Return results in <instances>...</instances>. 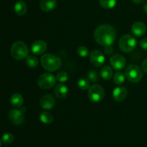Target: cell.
Wrapping results in <instances>:
<instances>
[{
    "label": "cell",
    "mask_w": 147,
    "mask_h": 147,
    "mask_svg": "<svg viewBox=\"0 0 147 147\" xmlns=\"http://www.w3.org/2000/svg\"><path fill=\"white\" fill-rule=\"evenodd\" d=\"M14 12L19 16H22L26 14L27 10V5L23 1H17L14 7Z\"/></svg>",
    "instance_id": "e0dca14e"
},
{
    "label": "cell",
    "mask_w": 147,
    "mask_h": 147,
    "mask_svg": "<svg viewBox=\"0 0 147 147\" xmlns=\"http://www.w3.org/2000/svg\"><path fill=\"white\" fill-rule=\"evenodd\" d=\"M68 94V88L65 85L57 84L55 88V95L57 98L63 99L67 97Z\"/></svg>",
    "instance_id": "2e32d148"
},
{
    "label": "cell",
    "mask_w": 147,
    "mask_h": 147,
    "mask_svg": "<svg viewBox=\"0 0 147 147\" xmlns=\"http://www.w3.org/2000/svg\"><path fill=\"white\" fill-rule=\"evenodd\" d=\"M105 52H106V53L109 55L111 54L112 52H113V48H112L111 45L106 46V47H105Z\"/></svg>",
    "instance_id": "4dcf8cb0"
},
{
    "label": "cell",
    "mask_w": 147,
    "mask_h": 147,
    "mask_svg": "<svg viewBox=\"0 0 147 147\" xmlns=\"http://www.w3.org/2000/svg\"><path fill=\"white\" fill-rule=\"evenodd\" d=\"M136 40L131 34H124L121 37L119 42L121 50L126 53H131L132 50H134V49L136 47Z\"/></svg>",
    "instance_id": "277c9868"
},
{
    "label": "cell",
    "mask_w": 147,
    "mask_h": 147,
    "mask_svg": "<svg viewBox=\"0 0 147 147\" xmlns=\"http://www.w3.org/2000/svg\"><path fill=\"white\" fill-rule=\"evenodd\" d=\"M10 103H11V106L16 109H19L21 107L24 103V99L23 97L19 93H14L11 96L10 98Z\"/></svg>",
    "instance_id": "ac0fdd59"
},
{
    "label": "cell",
    "mask_w": 147,
    "mask_h": 147,
    "mask_svg": "<svg viewBox=\"0 0 147 147\" xmlns=\"http://www.w3.org/2000/svg\"><path fill=\"white\" fill-rule=\"evenodd\" d=\"M88 96L89 100L93 103H100L104 98V89L99 85H93L88 88Z\"/></svg>",
    "instance_id": "5b68a950"
},
{
    "label": "cell",
    "mask_w": 147,
    "mask_h": 147,
    "mask_svg": "<svg viewBox=\"0 0 147 147\" xmlns=\"http://www.w3.org/2000/svg\"><path fill=\"white\" fill-rule=\"evenodd\" d=\"M40 119L43 123L50 124L53 122V116L50 113L47 111H42L40 115Z\"/></svg>",
    "instance_id": "ffe728a7"
},
{
    "label": "cell",
    "mask_w": 147,
    "mask_h": 147,
    "mask_svg": "<svg viewBox=\"0 0 147 147\" xmlns=\"http://www.w3.org/2000/svg\"><path fill=\"white\" fill-rule=\"evenodd\" d=\"M14 140V136L11 133H7L4 134L2 136H1V142L6 145L10 144L12 143Z\"/></svg>",
    "instance_id": "cb8c5ba5"
},
{
    "label": "cell",
    "mask_w": 147,
    "mask_h": 147,
    "mask_svg": "<svg viewBox=\"0 0 147 147\" xmlns=\"http://www.w3.org/2000/svg\"><path fill=\"white\" fill-rule=\"evenodd\" d=\"M116 38V29L110 24L98 26L94 32V39L96 42L104 47L111 46Z\"/></svg>",
    "instance_id": "6da1fadb"
},
{
    "label": "cell",
    "mask_w": 147,
    "mask_h": 147,
    "mask_svg": "<svg viewBox=\"0 0 147 147\" xmlns=\"http://www.w3.org/2000/svg\"><path fill=\"white\" fill-rule=\"evenodd\" d=\"M56 83V78L51 73H43L37 80L39 87L42 89H50Z\"/></svg>",
    "instance_id": "52a82bcc"
},
{
    "label": "cell",
    "mask_w": 147,
    "mask_h": 147,
    "mask_svg": "<svg viewBox=\"0 0 147 147\" xmlns=\"http://www.w3.org/2000/svg\"><path fill=\"white\" fill-rule=\"evenodd\" d=\"M111 65L114 70H123L126 64V59L122 55L119 54L114 55L110 59Z\"/></svg>",
    "instance_id": "30bf717a"
},
{
    "label": "cell",
    "mask_w": 147,
    "mask_h": 147,
    "mask_svg": "<svg viewBox=\"0 0 147 147\" xmlns=\"http://www.w3.org/2000/svg\"><path fill=\"white\" fill-rule=\"evenodd\" d=\"M146 27L142 22H136L131 26V32L136 37H142L146 33Z\"/></svg>",
    "instance_id": "5bb4252c"
},
{
    "label": "cell",
    "mask_w": 147,
    "mask_h": 147,
    "mask_svg": "<svg viewBox=\"0 0 147 147\" xmlns=\"http://www.w3.org/2000/svg\"><path fill=\"white\" fill-rule=\"evenodd\" d=\"M8 118L9 121L15 126H20L24 121V113L20 110L13 109L9 112Z\"/></svg>",
    "instance_id": "ba28073f"
},
{
    "label": "cell",
    "mask_w": 147,
    "mask_h": 147,
    "mask_svg": "<svg viewBox=\"0 0 147 147\" xmlns=\"http://www.w3.org/2000/svg\"><path fill=\"white\" fill-rule=\"evenodd\" d=\"M26 65L30 68H34L38 65V60L35 56L30 55L26 57Z\"/></svg>",
    "instance_id": "44dd1931"
},
{
    "label": "cell",
    "mask_w": 147,
    "mask_h": 147,
    "mask_svg": "<svg viewBox=\"0 0 147 147\" xmlns=\"http://www.w3.org/2000/svg\"><path fill=\"white\" fill-rule=\"evenodd\" d=\"M56 80L60 83H64L66 82L68 79V74L65 71H61L58 73L56 76Z\"/></svg>",
    "instance_id": "4316f807"
},
{
    "label": "cell",
    "mask_w": 147,
    "mask_h": 147,
    "mask_svg": "<svg viewBox=\"0 0 147 147\" xmlns=\"http://www.w3.org/2000/svg\"><path fill=\"white\" fill-rule=\"evenodd\" d=\"M77 53L79 56L82 57H87L89 55V50L85 46H80L77 50Z\"/></svg>",
    "instance_id": "83f0119b"
},
{
    "label": "cell",
    "mask_w": 147,
    "mask_h": 147,
    "mask_svg": "<svg viewBox=\"0 0 147 147\" xmlns=\"http://www.w3.org/2000/svg\"><path fill=\"white\" fill-rule=\"evenodd\" d=\"M100 76L105 80H109L113 76V70L109 66H104L100 70Z\"/></svg>",
    "instance_id": "d6986e66"
},
{
    "label": "cell",
    "mask_w": 147,
    "mask_h": 147,
    "mask_svg": "<svg viewBox=\"0 0 147 147\" xmlns=\"http://www.w3.org/2000/svg\"><path fill=\"white\" fill-rule=\"evenodd\" d=\"M125 76L129 82L133 83H139L142 79V71L140 67L136 65H131L126 69Z\"/></svg>",
    "instance_id": "8992f818"
},
{
    "label": "cell",
    "mask_w": 147,
    "mask_h": 147,
    "mask_svg": "<svg viewBox=\"0 0 147 147\" xmlns=\"http://www.w3.org/2000/svg\"><path fill=\"white\" fill-rule=\"evenodd\" d=\"M125 81V76L123 73L121 72H117L115 73L113 76V82L116 85H121L124 83Z\"/></svg>",
    "instance_id": "d4e9b609"
},
{
    "label": "cell",
    "mask_w": 147,
    "mask_h": 147,
    "mask_svg": "<svg viewBox=\"0 0 147 147\" xmlns=\"http://www.w3.org/2000/svg\"><path fill=\"white\" fill-rule=\"evenodd\" d=\"M144 12L147 14V1L144 4Z\"/></svg>",
    "instance_id": "d6a6232c"
},
{
    "label": "cell",
    "mask_w": 147,
    "mask_h": 147,
    "mask_svg": "<svg viewBox=\"0 0 147 147\" xmlns=\"http://www.w3.org/2000/svg\"><path fill=\"white\" fill-rule=\"evenodd\" d=\"M140 46L142 49L147 50V38L142 39L140 41Z\"/></svg>",
    "instance_id": "f1b7e54d"
},
{
    "label": "cell",
    "mask_w": 147,
    "mask_h": 147,
    "mask_svg": "<svg viewBox=\"0 0 147 147\" xmlns=\"http://www.w3.org/2000/svg\"><path fill=\"white\" fill-rule=\"evenodd\" d=\"M131 1L134 3H135V4H142V3H143L146 0H131Z\"/></svg>",
    "instance_id": "1f68e13d"
},
{
    "label": "cell",
    "mask_w": 147,
    "mask_h": 147,
    "mask_svg": "<svg viewBox=\"0 0 147 147\" xmlns=\"http://www.w3.org/2000/svg\"><path fill=\"white\" fill-rule=\"evenodd\" d=\"M105 56L101 51L98 50H95L90 54V61L95 67H100L105 63Z\"/></svg>",
    "instance_id": "9c48e42d"
},
{
    "label": "cell",
    "mask_w": 147,
    "mask_h": 147,
    "mask_svg": "<svg viewBox=\"0 0 147 147\" xmlns=\"http://www.w3.org/2000/svg\"><path fill=\"white\" fill-rule=\"evenodd\" d=\"M116 0H100V4L104 9H112L116 6Z\"/></svg>",
    "instance_id": "603a6c76"
},
{
    "label": "cell",
    "mask_w": 147,
    "mask_h": 147,
    "mask_svg": "<svg viewBox=\"0 0 147 147\" xmlns=\"http://www.w3.org/2000/svg\"><path fill=\"white\" fill-rule=\"evenodd\" d=\"M1 146V140H0V147Z\"/></svg>",
    "instance_id": "836d02e7"
},
{
    "label": "cell",
    "mask_w": 147,
    "mask_h": 147,
    "mask_svg": "<svg viewBox=\"0 0 147 147\" xmlns=\"http://www.w3.org/2000/svg\"><path fill=\"white\" fill-rule=\"evenodd\" d=\"M47 43L43 40H37L34 42L31 47L32 53L36 55H42L47 50Z\"/></svg>",
    "instance_id": "7c38bea8"
},
{
    "label": "cell",
    "mask_w": 147,
    "mask_h": 147,
    "mask_svg": "<svg viewBox=\"0 0 147 147\" xmlns=\"http://www.w3.org/2000/svg\"><path fill=\"white\" fill-rule=\"evenodd\" d=\"M29 50L26 44L23 42H15L11 45L10 50V54L14 59L17 60H21L26 58L28 56Z\"/></svg>",
    "instance_id": "3957f363"
},
{
    "label": "cell",
    "mask_w": 147,
    "mask_h": 147,
    "mask_svg": "<svg viewBox=\"0 0 147 147\" xmlns=\"http://www.w3.org/2000/svg\"><path fill=\"white\" fill-rule=\"evenodd\" d=\"M78 86L83 90H87L90 88V80L86 78H81L78 80Z\"/></svg>",
    "instance_id": "7402d4cb"
},
{
    "label": "cell",
    "mask_w": 147,
    "mask_h": 147,
    "mask_svg": "<svg viewBox=\"0 0 147 147\" xmlns=\"http://www.w3.org/2000/svg\"><path fill=\"white\" fill-rule=\"evenodd\" d=\"M40 105L45 110H51L55 105V100L52 95L46 94L41 98Z\"/></svg>",
    "instance_id": "8fae6325"
},
{
    "label": "cell",
    "mask_w": 147,
    "mask_h": 147,
    "mask_svg": "<svg viewBox=\"0 0 147 147\" xmlns=\"http://www.w3.org/2000/svg\"><path fill=\"white\" fill-rule=\"evenodd\" d=\"M88 80L91 82H97L100 79L99 73L96 70H91L88 73Z\"/></svg>",
    "instance_id": "484cf974"
},
{
    "label": "cell",
    "mask_w": 147,
    "mask_h": 147,
    "mask_svg": "<svg viewBox=\"0 0 147 147\" xmlns=\"http://www.w3.org/2000/svg\"><path fill=\"white\" fill-rule=\"evenodd\" d=\"M41 65L45 70L50 72H55L61 67L62 61L57 56L47 53L42 56Z\"/></svg>",
    "instance_id": "7a4b0ae2"
},
{
    "label": "cell",
    "mask_w": 147,
    "mask_h": 147,
    "mask_svg": "<svg viewBox=\"0 0 147 147\" xmlns=\"http://www.w3.org/2000/svg\"><path fill=\"white\" fill-rule=\"evenodd\" d=\"M142 69L143 71L147 75V58L145 59L142 63Z\"/></svg>",
    "instance_id": "f546056e"
},
{
    "label": "cell",
    "mask_w": 147,
    "mask_h": 147,
    "mask_svg": "<svg viewBox=\"0 0 147 147\" xmlns=\"http://www.w3.org/2000/svg\"><path fill=\"white\" fill-rule=\"evenodd\" d=\"M57 6L56 0H41L40 2V7L42 11H53Z\"/></svg>",
    "instance_id": "9a60e30c"
},
{
    "label": "cell",
    "mask_w": 147,
    "mask_h": 147,
    "mask_svg": "<svg viewBox=\"0 0 147 147\" xmlns=\"http://www.w3.org/2000/svg\"><path fill=\"white\" fill-rule=\"evenodd\" d=\"M128 95L127 90L125 87L119 86L116 88L113 91V98L116 101L122 102L126 98Z\"/></svg>",
    "instance_id": "4fadbf2b"
}]
</instances>
